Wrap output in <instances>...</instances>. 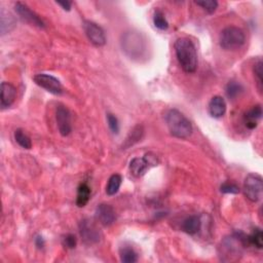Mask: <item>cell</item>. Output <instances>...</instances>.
I'll return each mask as SVG.
<instances>
[{"mask_svg": "<svg viewBox=\"0 0 263 263\" xmlns=\"http://www.w3.org/2000/svg\"><path fill=\"white\" fill-rule=\"evenodd\" d=\"M175 52L178 62L186 73H193L197 68V53L193 42L182 37L175 42Z\"/></svg>", "mask_w": 263, "mask_h": 263, "instance_id": "1", "label": "cell"}, {"mask_svg": "<svg viewBox=\"0 0 263 263\" xmlns=\"http://www.w3.org/2000/svg\"><path fill=\"white\" fill-rule=\"evenodd\" d=\"M166 123L172 136L186 139L192 134V125L179 110L171 109L166 114Z\"/></svg>", "mask_w": 263, "mask_h": 263, "instance_id": "2", "label": "cell"}, {"mask_svg": "<svg viewBox=\"0 0 263 263\" xmlns=\"http://www.w3.org/2000/svg\"><path fill=\"white\" fill-rule=\"evenodd\" d=\"M246 40L245 33L239 27L229 26L223 29L219 36V43L222 49L234 51L244 45Z\"/></svg>", "mask_w": 263, "mask_h": 263, "instance_id": "3", "label": "cell"}, {"mask_svg": "<svg viewBox=\"0 0 263 263\" xmlns=\"http://www.w3.org/2000/svg\"><path fill=\"white\" fill-rule=\"evenodd\" d=\"M121 46H123V51H125L127 55L133 59L142 57L146 49L145 40L143 39L142 35L133 31L127 32L125 35H123Z\"/></svg>", "mask_w": 263, "mask_h": 263, "instance_id": "4", "label": "cell"}, {"mask_svg": "<svg viewBox=\"0 0 263 263\" xmlns=\"http://www.w3.org/2000/svg\"><path fill=\"white\" fill-rule=\"evenodd\" d=\"M244 194L252 203L261 200L263 191V181L260 175L249 174L244 181Z\"/></svg>", "mask_w": 263, "mask_h": 263, "instance_id": "5", "label": "cell"}, {"mask_svg": "<svg viewBox=\"0 0 263 263\" xmlns=\"http://www.w3.org/2000/svg\"><path fill=\"white\" fill-rule=\"evenodd\" d=\"M158 161L153 153H147L144 157H135L130 163V172L134 177L140 178L146 174L151 167L157 166Z\"/></svg>", "mask_w": 263, "mask_h": 263, "instance_id": "6", "label": "cell"}, {"mask_svg": "<svg viewBox=\"0 0 263 263\" xmlns=\"http://www.w3.org/2000/svg\"><path fill=\"white\" fill-rule=\"evenodd\" d=\"M34 82L37 86L48 91L49 93L53 94V95L60 96L63 94V86L58 78H56L53 75L45 74V73H39L36 74L33 77Z\"/></svg>", "mask_w": 263, "mask_h": 263, "instance_id": "7", "label": "cell"}, {"mask_svg": "<svg viewBox=\"0 0 263 263\" xmlns=\"http://www.w3.org/2000/svg\"><path fill=\"white\" fill-rule=\"evenodd\" d=\"M79 232L82 241L88 245L97 244L101 240V232L97 225L89 219H84L80 222Z\"/></svg>", "mask_w": 263, "mask_h": 263, "instance_id": "8", "label": "cell"}, {"mask_svg": "<svg viewBox=\"0 0 263 263\" xmlns=\"http://www.w3.org/2000/svg\"><path fill=\"white\" fill-rule=\"evenodd\" d=\"M56 120H57V126L60 134L63 137H67L70 135L72 132V125H71V113L69 109L59 104L56 110Z\"/></svg>", "mask_w": 263, "mask_h": 263, "instance_id": "9", "label": "cell"}, {"mask_svg": "<svg viewBox=\"0 0 263 263\" xmlns=\"http://www.w3.org/2000/svg\"><path fill=\"white\" fill-rule=\"evenodd\" d=\"M15 9L19 17H20L24 22L38 27L40 29H44L45 28V24L41 20V18L37 14H35L28 5L22 2H17L15 4Z\"/></svg>", "mask_w": 263, "mask_h": 263, "instance_id": "10", "label": "cell"}, {"mask_svg": "<svg viewBox=\"0 0 263 263\" xmlns=\"http://www.w3.org/2000/svg\"><path fill=\"white\" fill-rule=\"evenodd\" d=\"M83 30L89 40L96 46H103L106 43V36L102 28L91 21L83 22Z\"/></svg>", "mask_w": 263, "mask_h": 263, "instance_id": "11", "label": "cell"}, {"mask_svg": "<svg viewBox=\"0 0 263 263\" xmlns=\"http://www.w3.org/2000/svg\"><path fill=\"white\" fill-rule=\"evenodd\" d=\"M96 219L103 226H110L116 220L115 211L110 205L101 204L96 209Z\"/></svg>", "mask_w": 263, "mask_h": 263, "instance_id": "12", "label": "cell"}, {"mask_svg": "<svg viewBox=\"0 0 263 263\" xmlns=\"http://www.w3.org/2000/svg\"><path fill=\"white\" fill-rule=\"evenodd\" d=\"M17 97V90L9 82H2L1 83V108L5 109L9 106H12Z\"/></svg>", "mask_w": 263, "mask_h": 263, "instance_id": "13", "label": "cell"}, {"mask_svg": "<svg viewBox=\"0 0 263 263\" xmlns=\"http://www.w3.org/2000/svg\"><path fill=\"white\" fill-rule=\"evenodd\" d=\"M262 117V107L261 105H256L246 112L244 115V123L249 130H254L257 128L259 120Z\"/></svg>", "mask_w": 263, "mask_h": 263, "instance_id": "14", "label": "cell"}, {"mask_svg": "<svg viewBox=\"0 0 263 263\" xmlns=\"http://www.w3.org/2000/svg\"><path fill=\"white\" fill-rule=\"evenodd\" d=\"M209 112L214 118L222 117L226 112V103L220 96H215L209 103Z\"/></svg>", "mask_w": 263, "mask_h": 263, "instance_id": "15", "label": "cell"}, {"mask_svg": "<svg viewBox=\"0 0 263 263\" xmlns=\"http://www.w3.org/2000/svg\"><path fill=\"white\" fill-rule=\"evenodd\" d=\"M202 227V221L199 216L193 215L189 216L188 218H186L182 223V229L184 232L188 234H195L201 230Z\"/></svg>", "mask_w": 263, "mask_h": 263, "instance_id": "16", "label": "cell"}, {"mask_svg": "<svg viewBox=\"0 0 263 263\" xmlns=\"http://www.w3.org/2000/svg\"><path fill=\"white\" fill-rule=\"evenodd\" d=\"M91 199V188L87 183H81L77 189L76 205L79 208H83Z\"/></svg>", "mask_w": 263, "mask_h": 263, "instance_id": "17", "label": "cell"}, {"mask_svg": "<svg viewBox=\"0 0 263 263\" xmlns=\"http://www.w3.org/2000/svg\"><path fill=\"white\" fill-rule=\"evenodd\" d=\"M143 134H144V130H143L142 126L135 127L133 130L131 131V133L129 134L128 138L126 139L125 144H123V147H125L124 149H127L131 146H133L137 142H139L141 138H142Z\"/></svg>", "mask_w": 263, "mask_h": 263, "instance_id": "18", "label": "cell"}, {"mask_svg": "<svg viewBox=\"0 0 263 263\" xmlns=\"http://www.w3.org/2000/svg\"><path fill=\"white\" fill-rule=\"evenodd\" d=\"M121 181H123V178H121L120 175L118 174L112 175L109 178L107 186H106V193L108 195H114L115 193H117V191L120 188Z\"/></svg>", "mask_w": 263, "mask_h": 263, "instance_id": "19", "label": "cell"}, {"mask_svg": "<svg viewBox=\"0 0 263 263\" xmlns=\"http://www.w3.org/2000/svg\"><path fill=\"white\" fill-rule=\"evenodd\" d=\"M15 140H16V142L24 149H31L32 148L31 139L28 137L24 133V131L21 130V129L16 130V132H15Z\"/></svg>", "mask_w": 263, "mask_h": 263, "instance_id": "20", "label": "cell"}, {"mask_svg": "<svg viewBox=\"0 0 263 263\" xmlns=\"http://www.w3.org/2000/svg\"><path fill=\"white\" fill-rule=\"evenodd\" d=\"M120 260L124 263H135L138 261L137 253L130 247H124L120 249Z\"/></svg>", "mask_w": 263, "mask_h": 263, "instance_id": "21", "label": "cell"}, {"mask_svg": "<svg viewBox=\"0 0 263 263\" xmlns=\"http://www.w3.org/2000/svg\"><path fill=\"white\" fill-rule=\"evenodd\" d=\"M248 244L256 247L257 249H262L263 247V233L260 228H255L253 232L247 237Z\"/></svg>", "mask_w": 263, "mask_h": 263, "instance_id": "22", "label": "cell"}, {"mask_svg": "<svg viewBox=\"0 0 263 263\" xmlns=\"http://www.w3.org/2000/svg\"><path fill=\"white\" fill-rule=\"evenodd\" d=\"M153 24L157 28V29L163 30V31L167 30L169 28V23L167 21V19H166L164 13L162 11H159V9H157V11L154 12Z\"/></svg>", "mask_w": 263, "mask_h": 263, "instance_id": "23", "label": "cell"}, {"mask_svg": "<svg viewBox=\"0 0 263 263\" xmlns=\"http://www.w3.org/2000/svg\"><path fill=\"white\" fill-rule=\"evenodd\" d=\"M243 91H244L243 86L237 81H229L226 86V95L229 99L237 98L238 96H240V94Z\"/></svg>", "mask_w": 263, "mask_h": 263, "instance_id": "24", "label": "cell"}, {"mask_svg": "<svg viewBox=\"0 0 263 263\" xmlns=\"http://www.w3.org/2000/svg\"><path fill=\"white\" fill-rule=\"evenodd\" d=\"M197 5L203 7L207 13L213 14L218 7V2L216 0H207V1H196Z\"/></svg>", "mask_w": 263, "mask_h": 263, "instance_id": "25", "label": "cell"}, {"mask_svg": "<svg viewBox=\"0 0 263 263\" xmlns=\"http://www.w3.org/2000/svg\"><path fill=\"white\" fill-rule=\"evenodd\" d=\"M220 191L222 193H229V194H238L240 193V187L232 182H224L220 186Z\"/></svg>", "mask_w": 263, "mask_h": 263, "instance_id": "26", "label": "cell"}, {"mask_svg": "<svg viewBox=\"0 0 263 263\" xmlns=\"http://www.w3.org/2000/svg\"><path fill=\"white\" fill-rule=\"evenodd\" d=\"M262 61L258 60L254 65V75L259 92H262Z\"/></svg>", "mask_w": 263, "mask_h": 263, "instance_id": "27", "label": "cell"}, {"mask_svg": "<svg viewBox=\"0 0 263 263\" xmlns=\"http://www.w3.org/2000/svg\"><path fill=\"white\" fill-rule=\"evenodd\" d=\"M107 123H108V127L111 130L112 133L118 134L119 123H118V119L116 118V116H114L113 114H111V113H108L107 114Z\"/></svg>", "mask_w": 263, "mask_h": 263, "instance_id": "28", "label": "cell"}, {"mask_svg": "<svg viewBox=\"0 0 263 263\" xmlns=\"http://www.w3.org/2000/svg\"><path fill=\"white\" fill-rule=\"evenodd\" d=\"M62 243L64 247H66L67 249H74L75 247H76V244H77V239L76 237L74 236V234H67V236H65L62 240Z\"/></svg>", "mask_w": 263, "mask_h": 263, "instance_id": "29", "label": "cell"}, {"mask_svg": "<svg viewBox=\"0 0 263 263\" xmlns=\"http://www.w3.org/2000/svg\"><path fill=\"white\" fill-rule=\"evenodd\" d=\"M57 4L60 5L64 11H67L69 12L70 9H71V6H72V2L71 1H57Z\"/></svg>", "mask_w": 263, "mask_h": 263, "instance_id": "30", "label": "cell"}, {"mask_svg": "<svg viewBox=\"0 0 263 263\" xmlns=\"http://www.w3.org/2000/svg\"><path fill=\"white\" fill-rule=\"evenodd\" d=\"M35 245L38 247L39 249H42L45 245V243H44V240L41 236H37L36 239H35Z\"/></svg>", "mask_w": 263, "mask_h": 263, "instance_id": "31", "label": "cell"}]
</instances>
